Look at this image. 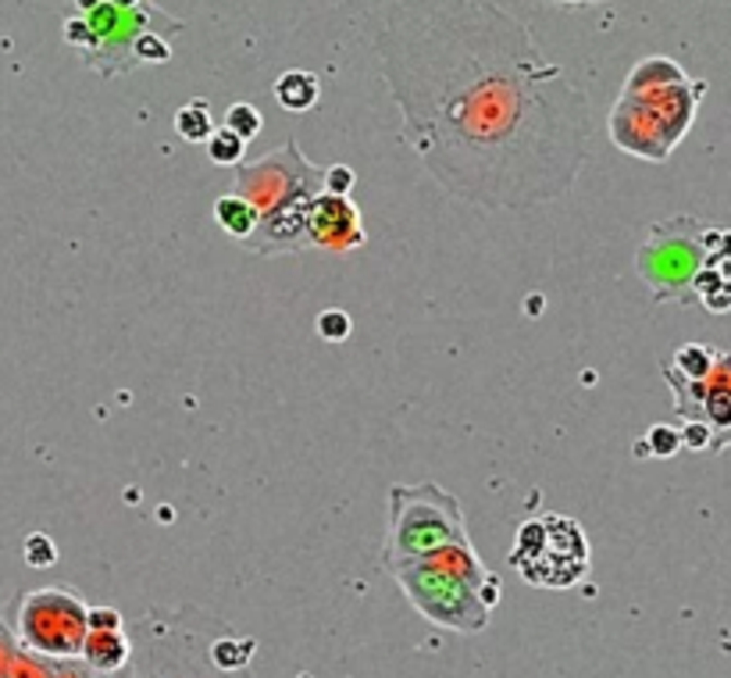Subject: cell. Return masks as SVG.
<instances>
[{
    "instance_id": "6da1fadb",
    "label": "cell",
    "mask_w": 731,
    "mask_h": 678,
    "mask_svg": "<svg viewBox=\"0 0 731 678\" xmlns=\"http://www.w3.org/2000/svg\"><path fill=\"white\" fill-rule=\"evenodd\" d=\"M375 54L404 139L450 197L529 211L579 183L593 108L510 11L490 0H389Z\"/></svg>"
},
{
    "instance_id": "7a4b0ae2",
    "label": "cell",
    "mask_w": 731,
    "mask_h": 678,
    "mask_svg": "<svg viewBox=\"0 0 731 678\" xmlns=\"http://www.w3.org/2000/svg\"><path fill=\"white\" fill-rule=\"evenodd\" d=\"M386 571L432 625L450 632H482L499 604V579L482 565L471 540L446 543L429 554L393 560Z\"/></svg>"
},
{
    "instance_id": "3957f363",
    "label": "cell",
    "mask_w": 731,
    "mask_h": 678,
    "mask_svg": "<svg viewBox=\"0 0 731 678\" xmlns=\"http://www.w3.org/2000/svg\"><path fill=\"white\" fill-rule=\"evenodd\" d=\"M228 625L203 607L147 611L129 625L133 678H236L211 661V639Z\"/></svg>"
},
{
    "instance_id": "277c9868",
    "label": "cell",
    "mask_w": 731,
    "mask_h": 678,
    "mask_svg": "<svg viewBox=\"0 0 731 678\" xmlns=\"http://www.w3.org/2000/svg\"><path fill=\"white\" fill-rule=\"evenodd\" d=\"M707 83H667L653 89H624L610 111V139L621 150L646 161H667L682 144L689 125L696 122V108Z\"/></svg>"
},
{
    "instance_id": "5b68a950",
    "label": "cell",
    "mask_w": 731,
    "mask_h": 678,
    "mask_svg": "<svg viewBox=\"0 0 731 678\" xmlns=\"http://www.w3.org/2000/svg\"><path fill=\"white\" fill-rule=\"evenodd\" d=\"M150 29L175 36L186 29V22L169 15L164 8L147 4V0L136 8H114L104 0L89 15L65 22V44L79 50L86 69H94L100 79H119V75L139 69L136 44Z\"/></svg>"
},
{
    "instance_id": "8992f818",
    "label": "cell",
    "mask_w": 731,
    "mask_h": 678,
    "mask_svg": "<svg viewBox=\"0 0 731 678\" xmlns=\"http://www.w3.org/2000/svg\"><path fill=\"white\" fill-rule=\"evenodd\" d=\"M724 229L707 225L699 219H671V222H657L649 229V239L639 247V275L649 286L653 300L667 304H689L692 297V279L703 272V264L717 250Z\"/></svg>"
},
{
    "instance_id": "52a82bcc",
    "label": "cell",
    "mask_w": 731,
    "mask_h": 678,
    "mask_svg": "<svg viewBox=\"0 0 731 678\" xmlns=\"http://www.w3.org/2000/svg\"><path fill=\"white\" fill-rule=\"evenodd\" d=\"M464 540H471L464 526V507L454 493H446L435 482L389 485L386 565Z\"/></svg>"
},
{
    "instance_id": "ba28073f",
    "label": "cell",
    "mask_w": 731,
    "mask_h": 678,
    "mask_svg": "<svg viewBox=\"0 0 731 678\" xmlns=\"http://www.w3.org/2000/svg\"><path fill=\"white\" fill-rule=\"evenodd\" d=\"M510 568L535 590H571L588 575V540L574 518L535 515L518 529Z\"/></svg>"
},
{
    "instance_id": "9c48e42d",
    "label": "cell",
    "mask_w": 731,
    "mask_h": 678,
    "mask_svg": "<svg viewBox=\"0 0 731 678\" xmlns=\"http://www.w3.org/2000/svg\"><path fill=\"white\" fill-rule=\"evenodd\" d=\"M89 604L69 585H40L18 604V639L36 657L72 661L79 657L89 632Z\"/></svg>"
},
{
    "instance_id": "30bf717a",
    "label": "cell",
    "mask_w": 731,
    "mask_h": 678,
    "mask_svg": "<svg viewBox=\"0 0 731 678\" xmlns=\"http://www.w3.org/2000/svg\"><path fill=\"white\" fill-rule=\"evenodd\" d=\"M233 194L247 197L264 219V214L282 211V208L311 204L322 194V169L303 158L297 139H289V144H282L278 150L264 153L258 161L236 164Z\"/></svg>"
},
{
    "instance_id": "8fae6325",
    "label": "cell",
    "mask_w": 731,
    "mask_h": 678,
    "mask_svg": "<svg viewBox=\"0 0 731 678\" xmlns=\"http://www.w3.org/2000/svg\"><path fill=\"white\" fill-rule=\"evenodd\" d=\"M660 372L674 393V411L710 429V454L731 446V354L717 350L707 379L678 375L667 361H660Z\"/></svg>"
},
{
    "instance_id": "7c38bea8",
    "label": "cell",
    "mask_w": 731,
    "mask_h": 678,
    "mask_svg": "<svg viewBox=\"0 0 731 678\" xmlns=\"http://www.w3.org/2000/svg\"><path fill=\"white\" fill-rule=\"evenodd\" d=\"M307 239H311V250L336 254V258L364 247L368 233L357 204L350 197H336L322 189L307 208Z\"/></svg>"
},
{
    "instance_id": "4fadbf2b",
    "label": "cell",
    "mask_w": 731,
    "mask_h": 678,
    "mask_svg": "<svg viewBox=\"0 0 731 678\" xmlns=\"http://www.w3.org/2000/svg\"><path fill=\"white\" fill-rule=\"evenodd\" d=\"M129 657H133V643L125 629H89L79 650V661L89 671L129 668Z\"/></svg>"
},
{
    "instance_id": "5bb4252c",
    "label": "cell",
    "mask_w": 731,
    "mask_h": 678,
    "mask_svg": "<svg viewBox=\"0 0 731 678\" xmlns=\"http://www.w3.org/2000/svg\"><path fill=\"white\" fill-rule=\"evenodd\" d=\"M318 97H322V83H318L314 72L289 69L275 79V100H278V108H286L289 114L311 111L318 104Z\"/></svg>"
},
{
    "instance_id": "9a60e30c",
    "label": "cell",
    "mask_w": 731,
    "mask_h": 678,
    "mask_svg": "<svg viewBox=\"0 0 731 678\" xmlns=\"http://www.w3.org/2000/svg\"><path fill=\"white\" fill-rule=\"evenodd\" d=\"M214 219L233 239H250L253 229H258V222H261V211L253 208L247 197L225 194V197L214 200Z\"/></svg>"
},
{
    "instance_id": "2e32d148",
    "label": "cell",
    "mask_w": 731,
    "mask_h": 678,
    "mask_svg": "<svg viewBox=\"0 0 731 678\" xmlns=\"http://www.w3.org/2000/svg\"><path fill=\"white\" fill-rule=\"evenodd\" d=\"M253 650H258V643H253V639H247V636H236L233 629L218 632L211 639V661L222 671H228V675H243V671H247Z\"/></svg>"
},
{
    "instance_id": "e0dca14e",
    "label": "cell",
    "mask_w": 731,
    "mask_h": 678,
    "mask_svg": "<svg viewBox=\"0 0 731 678\" xmlns=\"http://www.w3.org/2000/svg\"><path fill=\"white\" fill-rule=\"evenodd\" d=\"M175 136L186 139V144H208L211 133H214V114H211V104L203 97H194L186 100L183 108L175 111Z\"/></svg>"
},
{
    "instance_id": "ac0fdd59",
    "label": "cell",
    "mask_w": 731,
    "mask_h": 678,
    "mask_svg": "<svg viewBox=\"0 0 731 678\" xmlns=\"http://www.w3.org/2000/svg\"><path fill=\"white\" fill-rule=\"evenodd\" d=\"M685 72L674 65L671 58L664 54H653V58H643L639 65L628 72V83L624 89H653V86H667V83H682Z\"/></svg>"
},
{
    "instance_id": "d6986e66",
    "label": "cell",
    "mask_w": 731,
    "mask_h": 678,
    "mask_svg": "<svg viewBox=\"0 0 731 678\" xmlns=\"http://www.w3.org/2000/svg\"><path fill=\"white\" fill-rule=\"evenodd\" d=\"M714 361H717V350L714 347H703V343H685V347L674 350V357L667 365H671L674 372L685 375V379H707Z\"/></svg>"
},
{
    "instance_id": "ffe728a7",
    "label": "cell",
    "mask_w": 731,
    "mask_h": 678,
    "mask_svg": "<svg viewBox=\"0 0 731 678\" xmlns=\"http://www.w3.org/2000/svg\"><path fill=\"white\" fill-rule=\"evenodd\" d=\"M203 147H208V158L214 164H222V169H236V164H243V158H247V139H239L236 133H228L225 125H222V130H214Z\"/></svg>"
},
{
    "instance_id": "44dd1931",
    "label": "cell",
    "mask_w": 731,
    "mask_h": 678,
    "mask_svg": "<svg viewBox=\"0 0 731 678\" xmlns=\"http://www.w3.org/2000/svg\"><path fill=\"white\" fill-rule=\"evenodd\" d=\"M225 130L250 144V139H258L264 130V114H261V108L247 104V100H236V104L225 111Z\"/></svg>"
},
{
    "instance_id": "7402d4cb",
    "label": "cell",
    "mask_w": 731,
    "mask_h": 678,
    "mask_svg": "<svg viewBox=\"0 0 731 678\" xmlns=\"http://www.w3.org/2000/svg\"><path fill=\"white\" fill-rule=\"evenodd\" d=\"M682 451V429H671V426H653L646 432L643 443H635V454H649V457H674Z\"/></svg>"
},
{
    "instance_id": "603a6c76",
    "label": "cell",
    "mask_w": 731,
    "mask_h": 678,
    "mask_svg": "<svg viewBox=\"0 0 731 678\" xmlns=\"http://www.w3.org/2000/svg\"><path fill=\"white\" fill-rule=\"evenodd\" d=\"M22 557L29 568H50L58 560V546L47 532H29L22 543Z\"/></svg>"
},
{
    "instance_id": "cb8c5ba5",
    "label": "cell",
    "mask_w": 731,
    "mask_h": 678,
    "mask_svg": "<svg viewBox=\"0 0 731 678\" xmlns=\"http://www.w3.org/2000/svg\"><path fill=\"white\" fill-rule=\"evenodd\" d=\"M169 36H172V33H158V29H150V33L139 36V44H136L139 65H161V61H169V58H172Z\"/></svg>"
},
{
    "instance_id": "d4e9b609",
    "label": "cell",
    "mask_w": 731,
    "mask_h": 678,
    "mask_svg": "<svg viewBox=\"0 0 731 678\" xmlns=\"http://www.w3.org/2000/svg\"><path fill=\"white\" fill-rule=\"evenodd\" d=\"M350 315L339 311V307H329V311L318 315V336H322L325 343H343L346 336H350Z\"/></svg>"
},
{
    "instance_id": "484cf974",
    "label": "cell",
    "mask_w": 731,
    "mask_h": 678,
    "mask_svg": "<svg viewBox=\"0 0 731 678\" xmlns=\"http://www.w3.org/2000/svg\"><path fill=\"white\" fill-rule=\"evenodd\" d=\"M354 183H357V175H354L350 164H329V169H322V189H325V194L350 197Z\"/></svg>"
},
{
    "instance_id": "4316f807",
    "label": "cell",
    "mask_w": 731,
    "mask_h": 678,
    "mask_svg": "<svg viewBox=\"0 0 731 678\" xmlns=\"http://www.w3.org/2000/svg\"><path fill=\"white\" fill-rule=\"evenodd\" d=\"M86 621H89V629H125L122 614L114 607H89Z\"/></svg>"
},
{
    "instance_id": "83f0119b",
    "label": "cell",
    "mask_w": 731,
    "mask_h": 678,
    "mask_svg": "<svg viewBox=\"0 0 731 678\" xmlns=\"http://www.w3.org/2000/svg\"><path fill=\"white\" fill-rule=\"evenodd\" d=\"M89 678H133V671H129V668H119V671H94Z\"/></svg>"
},
{
    "instance_id": "f1b7e54d",
    "label": "cell",
    "mask_w": 731,
    "mask_h": 678,
    "mask_svg": "<svg viewBox=\"0 0 731 678\" xmlns=\"http://www.w3.org/2000/svg\"><path fill=\"white\" fill-rule=\"evenodd\" d=\"M104 0H75V8H79V15H89L94 8H100Z\"/></svg>"
},
{
    "instance_id": "f546056e",
    "label": "cell",
    "mask_w": 731,
    "mask_h": 678,
    "mask_svg": "<svg viewBox=\"0 0 731 678\" xmlns=\"http://www.w3.org/2000/svg\"><path fill=\"white\" fill-rule=\"evenodd\" d=\"M108 4H114V8H136V4H144V0H108Z\"/></svg>"
},
{
    "instance_id": "4dcf8cb0",
    "label": "cell",
    "mask_w": 731,
    "mask_h": 678,
    "mask_svg": "<svg viewBox=\"0 0 731 678\" xmlns=\"http://www.w3.org/2000/svg\"><path fill=\"white\" fill-rule=\"evenodd\" d=\"M554 4H571L574 8V4H599V0H554Z\"/></svg>"
}]
</instances>
